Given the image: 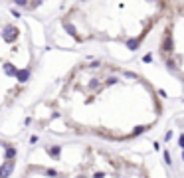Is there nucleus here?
Instances as JSON below:
<instances>
[{
    "mask_svg": "<svg viewBox=\"0 0 184 178\" xmlns=\"http://www.w3.org/2000/svg\"><path fill=\"white\" fill-rule=\"evenodd\" d=\"M16 36H18V30H16L14 26H6V28H4V40L6 42H14Z\"/></svg>",
    "mask_w": 184,
    "mask_h": 178,
    "instance_id": "3",
    "label": "nucleus"
},
{
    "mask_svg": "<svg viewBox=\"0 0 184 178\" xmlns=\"http://www.w3.org/2000/svg\"><path fill=\"white\" fill-rule=\"evenodd\" d=\"M125 156L91 143H46L32 148L18 178H135Z\"/></svg>",
    "mask_w": 184,
    "mask_h": 178,
    "instance_id": "1",
    "label": "nucleus"
},
{
    "mask_svg": "<svg viewBox=\"0 0 184 178\" xmlns=\"http://www.w3.org/2000/svg\"><path fill=\"white\" fill-rule=\"evenodd\" d=\"M180 147L184 148V135H182V137H180Z\"/></svg>",
    "mask_w": 184,
    "mask_h": 178,
    "instance_id": "4",
    "label": "nucleus"
},
{
    "mask_svg": "<svg viewBox=\"0 0 184 178\" xmlns=\"http://www.w3.org/2000/svg\"><path fill=\"white\" fill-rule=\"evenodd\" d=\"M16 158H18V148H16V144L0 139V178H8L14 172Z\"/></svg>",
    "mask_w": 184,
    "mask_h": 178,
    "instance_id": "2",
    "label": "nucleus"
}]
</instances>
